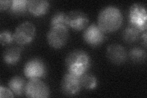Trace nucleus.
Returning <instances> with one entry per match:
<instances>
[{
	"instance_id": "f257e3e1",
	"label": "nucleus",
	"mask_w": 147,
	"mask_h": 98,
	"mask_svg": "<svg viewBox=\"0 0 147 98\" xmlns=\"http://www.w3.org/2000/svg\"><path fill=\"white\" fill-rule=\"evenodd\" d=\"M123 23V15L119 9L114 6L105 7L98 16V25L105 33H110L120 28Z\"/></svg>"
},
{
	"instance_id": "f03ea898",
	"label": "nucleus",
	"mask_w": 147,
	"mask_h": 98,
	"mask_svg": "<svg viewBox=\"0 0 147 98\" xmlns=\"http://www.w3.org/2000/svg\"><path fill=\"white\" fill-rule=\"evenodd\" d=\"M91 59L89 54L82 49L74 50L65 58L67 71L77 76L87 72L91 66Z\"/></svg>"
},
{
	"instance_id": "7ed1b4c3",
	"label": "nucleus",
	"mask_w": 147,
	"mask_h": 98,
	"mask_svg": "<svg viewBox=\"0 0 147 98\" xmlns=\"http://www.w3.org/2000/svg\"><path fill=\"white\" fill-rule=\"evenodd\" d=\"M130 24L136 27L141 32L146 31L147 14L145 5L140 3L132 4L129 11Z\"/></svg>"
},
{
	"instance_id": "20e7f679",
	"label": "nucleus",
	"mask_w": 147,
	"mask_h": 98,
	"mask_svg": "<svg viewBox=\"0 0 147 98\" xmlns=\"http://www.w3.org/2000/svg\"><path fill=\"white\" fill-rule=\"evenodd\" d=\"M36 33V28L33 23L26 21L18 25L13 32L14 41L19 45L28 44L33 41Z\"/></svg>"
},
{
	"instance_id": "39448f33",
	"label": "nucleus",
	"mask_w": 147,
	"mask_h": 98,
	"mask_svg": "<svg viewBox=\"0 0 147 98\" xmlns=\"http://www.w3.org/2000/svg\"><path fill=\"white\" fill-rule=\"evenodd\" d=\"M69 30L64 26H52L48 31L47 36V43L50 46L55 49L62 48L67 43L69 39Z\"/></svg>"
},
{
	"instance_id": "423d86ee",
	"label": "nucleus",
	"mask_w": 147,
	"mask_h": 98,
	"mask_svg": "<svg viewBox=\"0 0 147 98\" xmlns=\"http://www.w3.org/2000/svg\"><path fill=\"white\" fill-rule=\"evenodd\" d=\"M25 94L28 97L45 98L50 95V89L47 84L40 78H32L26 82Z\"/></svg>"
},
{
	"instance_id": "0eeeda50",
	"label": "nucleus",
	"mask_w": 147,
	"mask_h": 98,
	"mask_svg": "<svg viewBox=\"0 0 147 98\" xmlns=\"http://www.w3.org/2000/svg\"><path fill=\"white\" fill-rule=\"evenodd\" d=\"M47 66L42 59L33 58L29 59L24 67L25 76L29 79L40 78L47 74Z\"/></svg>"
},
{
	"instance_id": "6e6552de",
	"label": "nucleus",
	"mask_w": 147,
	"mask_h": 98,
	"mask_svg": "<svg viewBox=\"0 0 147 98\" xmlns=\"http://www.w3.org/2000/svg\"><path fill=\"white\" fill-rule=\"evenodd\" d=\"M82 88L80 77L66 72L64 74L61 82V90L63 94L73 96L79 94Z\"/></svg>"
},
{
	"instance_id": "1a4fd4ad",
	"label": "nucleus",
	"mask_w": 147,
	"mask_h": 98,
	"mask_svg": "<svg viewBox=\"0 0 147 98\" xmlns=\"http://www.w3.org/2000/svg\"><path fill=\"white\" fill-rule=\"evenodd\" d=\"M83 39L85 43L92 47L100 45L105 39V33L96 23L87 26L83 32Z\"/></svg>"
},
{
	"instance_id": "9d476101",
	"label": "nucleus",
	"mask_w": 147,
	"mask_h": 98,
	"mask_svg": "<svg viewBox=\"0 0 147 98\" xmlns=\"http://www.w3.org/2000/svg\"><path fill=\"white\" fill-rule=\"evenodd\" d=\"M69 27L75 31L84 30L89 23V18L86 14L80 10H73L67 13Z\"/></svg>"
},
{
	"instance_id": "9b49d317",
	"label": "nucleus",
	"mask_w": 147,
	"mask_h": 98,
	"mask_svg": "<svg viewBox=\"0 0 147 98\" xmlns=\"http://www.w3.org/2000/svg\"><path fill=\"white\" fill-rule=\"evenodd\" d=\"M106 55L110 62L117 65L125 63L127 57L126 49L119 44L109 45L106 50Z\"/></svg>"
},
{
	"instance_id": "f8f14e48",
	"label": "nucleus",
	"mask_w": 147,
	"mask_h": 98,
	"mask_svg": "<svg viewBox=\"0 0 147 98\" xmlns=\"http://www.w3.org/2000/svg\"><path fill=\"white\" fill-rule=\"evenodd\" d=\"M50 8V3L47 0H30L28 3V10L36 17L45 15Z\"/></svg>"
},
{
	"instance_id": "ddd939ff",
	"label": "nucleus",
	"mask_w": 147,
	"mask_h": 98,
	"mask_svg": "<svg viewBox=\"0 0 147 98\" xmlns=\"http://www.w3.org/2000/svg\"><path fill=\"white\" fill-rule=\"evenodd\" d=\"M22 49L19 47L11 46L3 52V62L7 65L16 64L21 58Z\"/></svg>"
},
{
	"instance_id": "4468645a",
	"label": "nucleus",
	"mask_w": 147,
	"mask_h": 98,
	"mask_svg": "<svg viewBox=\"0 0 147 98\" xmlns=\"http://www.w3.org/2000/svg\"><path fill=\"white\" fill-rule=\"evenodd\" d=\"M26 82L25 79L18 76H13L8 82V87L17 96H22L25 93Z\"/></svg>"
},
{
	"instance_id": "2eb2a0df",
	"label": "nucleus",
	"mask_w": 147,
	"mask_h": 98,
	"mask_svg": "<svg viewBox=\"0 0 147 98\" xmlns=\"http://www.w3.org/2000/svg\"><path fill=\"white\" fill-rule=\"evenodd\" d=\"M140 31L136 27L129 24L125 28L123 32V38L126 43H133L140 38Z\"/></svg>"
},
{
	"instance_id": "dca6fc26",
	"label": "nucleus",
	"mask_w": 147,
	"mask_h": 98,
	"mask_svg": "<svg viewBox=\"0 0 147 98\" xmlns=\"http://www.w3.org/2000/svg\"><path fill=\"white\" fill-rule=\"evenodd\" d=\"M80 82L82 88L87 90H94L97 87V78L93 74L90 73H85L80 76Z\"/></svg>"
},
{
	"instance_id": "f3484780",
	"label": "nucleus",
	"mask_w": 147,
	"mask_h": 98,
	"mask_svg": "<svg viewBox=\"0 0 147 98\" xmlns=\"http://www.w3.org/2000/svg\"><path fill=\"white\" fill-rule=\"evenodd\" d=\"M50 27L61 26L68 28L67 14L63 11H58L54 13L50 19Z\"/></svg>"
},
{
	"instance_id": "a211bd4d",
	"label": "nucleus",
	"mask_w": 147,
	"mask_h": 98,
	"mask_svg": "<svg viewBox=\"0 0 147 98\" xmlns=\"http://www.w3.org/2000/svg\"><path fill=\"white\" fill-rule=\"evenodd\" d=\"M28 0H12L9 9L11 12L14 14H24L28 10Z\"/></svg>"
},
{
	"instance_id": "6ab92c4d",
	"label": "nucleus",
	"mask_w": 147,
	"mask_h": 98,
	"mask_svg": "<svg viewBox=\"0 0 147 98\" xmlns=\"http://www.w3.org/2000/svg\"><path fill=\"white\" fill-rule=\"evenodd\" d=\"M129 57L132 62L136 63L144 62L146 58V52L145 50L140 47H134L130 50L129 52Z\"/></svg>"
},
{
	"instance_id": "aec40b11",
	"label": "nucleus",
	"mask_w": 147,
	"mask_h": 98,
	"mask_svg": "<svg viewBox=\"0 0 147 98\" xmlns=\"http://www.w3.org/2000/svg\"><path fill=\"white\" fill-rule=\"evenodd\" d=\"M14 41L13 34L8 30L2 31L0 33V43L2 46L9 45Z\"/></svg>"
},
{
	"instance_id": "412c9836",
	"label": "nucleus",
	"mask_w": 147,
	"mask_h": 98,
	"mask_svg": "<svg viewBox=\"0 0 147 98\" xmlns=\"http://www.w3.org/2000/svg\"><path fill=\"white\" fill-rule=\"evenodd\" d=\"M14 94L10 88L0 86V97H13Z\"/></svg>"
},
{
	"instance_id": "4be33fe9",
	"label": "nucleus",
	"mask_w": 147,
	"mask_h": 98,
	"mask_svg": "<svg viewBox=\"0 0 147 98\" xmlns=\"http://www.w3.org/2000/svg\"><path fill=\"white\" fill-rule=\"evenodd\" d=\"M12 1L10 0H1L0 1V11H6L9 9L11 5Z\"/></svg>"
},
{
	"instance_id": "5701e85b",
	"label": "nucleus",
	"mask_w": 147,
	"mask_h": 98,
	"mask_svg": "<svg viewBox=\"0 0 147 98\" xmlns=\"http://www.w3.org/2000/svg\"><path fill=\"white\" fill-rule=\"evenodd\" d=\"M142 41V44L144 46V47H146V31L142 32V36H140Z\"/></svg>"
}]
</instances>
